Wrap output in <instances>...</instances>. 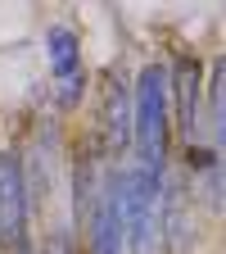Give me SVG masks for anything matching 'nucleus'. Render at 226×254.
I'll use <instances>...</instances> for the list:
<instances>
[{
  "label": "nucleus",
  "instance_id": "4",
  "mask_svg": "<svg viewBox=\"0 0 226 254\" xmlns=\"http://www.w3.org/2000/svg\"><path fill=\"white\" fill-rule=\"evenodd\" d=\"M168 95H177V123L181 127V136L190 145H199V132H204V68H199V59H172V68H168Z\"/></svg>",
  "mask_w": 226,
  "mask_h": 254
},
{
  "label": "nucleus",
  "instance_id": "9",
  "mask_svg": "<svg viewBox=\"0 0 226 254\" xmlns=\"http://www.w3.org/2000/svg\"><path fill=\"white\" fill-rule=\"evenodd\" d=\"M208 127L213 141L222 145V64H213V82H208Z\"/></svg>",
  "mask_w": 226,
  "mask_h": 254
},
{
  "label": "nucleus",
  "instance_id": "1",
  "mask_svg": "<svg viewBox=\"0 0 226 254\" xmlns=\"http://www.w3.org/2000/svg\"><path fill=\"white\" fill-rule=\"evenodd\" d=\"M168 136H172V105H168V64H145L132 86V141L136 168L158 173L168 168Z\"/></svg>",
  "mask_w": 226,
  "mask_h": 254
},
{
  "label": "nucleus",
  "instance_id": "8",
  "mask_svg": "<svg viewBox=\"0 0 226 254\" xmlns=\"http://www.w3.org/2000/svg\"><path fill=\"white\" fill-rule=\"evenodd\" d=\"M45 59H50V73L63 82V77H77V32L54 23L45 32Z\"/></svg>",
  "mask_w": 226,
  "mask_h": 254
},
{
  "label": "nucleus",
  "instance_id": "10",
  "mask_svg": "<svg viewBox=\"0 0 226 254\" xmlns=\"http://www.w3.org/2000/svg\"><path fill=\"white\" fill-rule=\"evenodd\" d=\"M41 254H77V245H73L68 227H59V232H50V236H45V245H41Z\"/></svg>",
  "mask_w": 226,
  "mask_h": 254
},
{
  "label": "nucleus",
  "instance_id": "6",
  "mask_svg": "<svg viewBox=\"0 0 226 254\" xmlns=\"http://www.w3.org/2000/svg\"><path fill=\"white\" fill-rule=\"evenodd\" d=\"M86 232V254H122L127 236H122V209H118V164H109V177L95 195L90 218L82 222Z\"/></svg>",
  "mask_w": 226,
  "mask_h": 254
},
{
  "label": "nucleus",
  "instance_id": "5",
  "mask_svg": "<svg viewBox=\"0 0 226 254\" xmlns=\"http://www.w3.org/2000/svg\"><path fill=\"white\" fill-rule=\"evenodd\" d=\"M195 222H190V186L185 177H163L158 195V245L168 254H195Z\"/></svg>",
  "mask_w": 226,
  "mask_h": 254
},
{
  "label": "nucleus",
  "instance_id": "2",
  "mask_svg": "<svg viewBox=\"0 0 226 254\" xmlns=\"http://www.w3.org/2000/svg\"><path fill=\"white\" fill-rule=\"evenodd\" d=\"M158 195H163L158 173H145L136 164L118 168V209L132 254H158Z\"/></svg>",
  "mask_w": 226,
  "mask_h": 254
},
{
  "label": "nucleus",
  "instance_id": "3",
  "mask_svg": "<svg viewBox=\"0 0 226 254\" xmlns=\"http://www.w3.org/2000/svg\"><path fill=\"white\" fill-rule=\"evenodd\" d=\"M27 227H32V200L23 182V154L0 150V250L27 254Z\"/></svg>",
  "mask_w": 226,
  "mask_h": 254
},
{
  "label": "nucleus",
  "instance_id": "7",
  "mask_svg": "<svg viewBox=\"0 0 226 254\" xmlns=\"http://www.w3.org/2000/svg\"><path fill=\"white\" fill-rule=\"evenodd\" d=\"M104 141H109L113 159L132 145V86H127L122 73H113V82L104 91Z\"/></svg>",
  "mask_w": 226,
  "mask_h": 254
}]
</instances>
